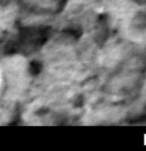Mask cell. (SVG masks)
I'll use <instances>...</instances> for the list:
<instances>
[{"label": "cell", "instance_id": "6da1fadb", "mask_svg": "<svg viewBox=\"0 0 146 151\" xmlns=\"http://www.w3.org/2000/svg\"><path fill=\"white\" fill-rule=\"evenodd\" d=\"M135 1L140 4H145L146 3V0H135Z\"/></svg>", "mask_w": 146, "mask_h": 151}, {"label": "cell", "instance_id": "7a4b0ae2", "mask_svg": "<svg viewBox=\"0 0 146 151\" xmlns=\"http://www.w3.org/2000/svg\"><path fill=\"white\" fill-rule=\"evenodd\" d=\"M0 79H1V78H0Z\"/></svg>", "mask_w": 146, "mask_h": 151}]
</instances>
